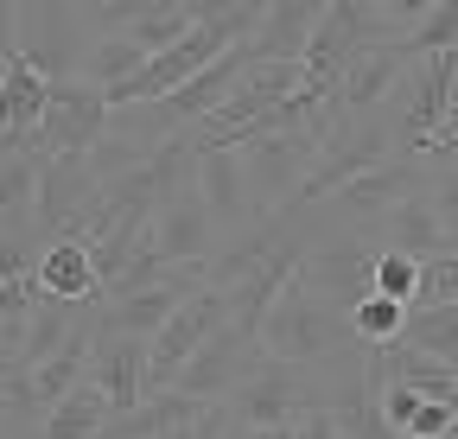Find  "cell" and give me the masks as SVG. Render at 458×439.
I'll return each mask as SVG.
<instances>
[{
    "label": "cell",
    "mask_w": 458,
    "mask_h": 439,
    "mask_svg": "<svg viewBox=\"0 0 458 439\" xmlns=\"http://www.w3.org/2000/svg\"><path fill=\"white\" fill-rule=\"evenodd\" d=\"M261 350H267V363H286V369H325L337 357H357L363 338H357V318L344 306H331L325 293L293 281L261 325Z\"/></svg>",
    "instance_id": "1"
},
{
    "label": "cell",
    "mask_w": 458,
    "mask_h": 439,
    "mask_svg": "<svg viewBox=\"0 0 458 439\" xmlns=\"http://www.w3.org/2000/svg\"><path fill=\"white\" fill-rule=\"evenodd\" d=\"M0 32L51 83H83L89 51L102 45L89 32L83 7H71V0H13V7H0Z\"/></svg>",
    "instance_id": "2"
},
{
    "label": "cell",
    "mask_w": 458,
    "mask_h": 439,
    "mask_svg": "<svg viewBox=\"0 0 458 439\" xmlns=\"http://www.w3.org/2000/svg\"><path fill=\"white\" fill-rule=\"evenodd\" d=\"M452 108H458V51L420 58L408 77H401L394 102L382 108V115H388V134H394V153H401V159H427V153H433V134L445 128Z\"/></svg>",
    "instance_id": "3"
},
{
    "label": "cell",
    "mask_w": 458,
    "mask_h": 439,
    "mask_svg": "<svg viewBox=\"0 0 458 439\" xmlns=\"http://www.w3.org/2000/svg\"><path fill=\"white\" fill-rule=\"evenodd\" d=\"M242 179H249V198L261 210V224L300 198V185L312 179L318 153H325V134H261V140H242Z\"/></svg>",
    "instance_id": "4"
},
{
    "label": "cell",
    "mask_w": 458,
    "mask_h": 439,
    "mask_svg": "<svg viewBox=\"0 0 458 439\" xmlns=\"http://www.w3.org/2000/svg\"><path fill=\"white\" fill-rule=\"evenodd\" d=\"M267 369V350H261V338L255 332H242L236 318L223 325V332L185 363V376L172 382L179 395H191V401H204V408H216V401H236L249 382Z\"/></svg>",
    "instance_id": "5"
},
{
    "label": "cell",
    "mask_w": 458,
    "mask_h": 439,
    "mask_svg": "<svg viewBox=\"0 0 458 439\" xmlns=\"http://www.w3.org/2000/svg\"><path fill=\"white\" fill-rule=\"evenodd\" d=\"M108 128H114L108 89H96V83H57L45 122H38L32 153L38 159H83V153H96L108 140Z\"/></svg>",
    "instance_id": "6"
},
{
    "label": "cell",
    "mask_w": 458,
    "mask_h": 439,
    "mask_svg": "<svg viewBox=\"0 0 458 439\" xmlns=\"http://www.w3.org/2000/svg\"><path fill=\"white\" fill-rule=\"evenodd\" d=\"M376 261H382V242H363V236H325L306 249L300 261V281L312 293H325L331 306L357 312L363 300H376Z\"/></svg>",
    "instance_id": "7"
},
{
    "label": "cell",
    "mask_w": 458,
    "mask_h": 439,
    "mask_svg": "<svg viewBox=\"0 0 458 439\" xmlns=\"http://www.w3.org/2000/svg\"><path fill=\"white\" fill-rule=\"evenodd\" d=\"M229 318H236V306H229L223 287H198V293L179 306V318H172L165 332L153 338V395H172V382L185 376V363L223 332Z\"/></svg>",
    "instance_id": "8"
},
{
    "label": "cell",
    "mask_w": 458,
    "mask_h": 439,
    "mask_svg": "<svg viewBox=\"0 0 458 439\" xmlns=\"http://www.w3.org/2000/svg\"><path fill=\"white\" fill-rule=\"evenodd\" d=\"M153 255L165 261V267H210L216 255H223V230H216V216H210V204H204V191L191 185L179 204H165L159 216H153Z\"/></svg>",
    "instance_id": "9"
},
{
    "label": "cell",
    "mask_w": 458,
    "mask_h": 439,
    "mask_svg": "<svg viewBox=\"0 0 458 439\" xmlns=\"http://www.w3.org/2000/svg\"><path fill=\"white\" fill-rule=\"evenodd\" d=\"M89 382L108 395L114 420L134 414V408H147L153 401V344H140V338H96Z\"/></svg>",
    "instance_id": "10"
},
{
    "label": "cell",
    "mask_w": 458,
    "mask_h": 439,
    "mask_svg": "<svg viewBox=\"0 0 458 439\" xmlns=\"http://www.w3.org/2000/svg\"><path fill=\"white\" fill-rule=\"evenodd\" d=\"M369 51V26H363V0H325V20L312 32V51H306V83H325L337 89L344 71Z\"/></svg>",
    "instance_id": "11"
},
{
    "label": "cell",
    "mask_w": 458,
    "mask_h": 439,
    "mask_svg": "<svg viewBox=\"0 0 458 439\" xmlns=\"http://www.w3.org/2000/svg\"><path fill=\"white\" fill-rule=\"evenodd\" d=\"M51 89L57 83L38 77L13 45L0 51V115H7V153H32L38 122H45V108H51Z\"/></svg>",
    "instance_id": "12"
},
{
    "label": "cell",
    "mask_w": 458,
    "mask_h": 439,
    "mask_svg": "<svg viewBox=\"0 0 458 439\" xmlns=\"http://www.w3.org/2000/svg\"><path fill=\"white\" fill-rule=\"evenodd\" d=\"M198 191H204V204L216 216L223 242L261 230V210H255L249 179H242V153H198Z\"/></svg>",
    "instance_id": "13"
},
{
    "label": "cell",
    "mask_w": 458,
    "mask_h": 439,
    "mask_svg": "<svg viewBox=\"0 0 458 439\" xmlns=\"http://www.w3.org/2000/svg\"><path fill=\"white\" fill-rule=\"evenodd\" d=\"M38 287L51 300H71V306H96L102 300V274H96V249L83 236H64L38 255Z\"/></svg>",
    "instance_id": "14"
},
{
    "label": "cell",
    "mask_w": 458,
    "mask_h": 439,
    "mask_svg": "<svg viewBox=\"0 0 458 439\" xmlns=\"http://www.w3.org/2000/svg\"><path fill=\"white\" fill-rule=\"evenodd\" d=\"M318 20H325V7H312V0H274L267 20H261V32H255L261 64H306Z\"/></svg>",
    "instance_id": "15"
},
{
    "label": "cell",
    "mask_w": 458,
    "mask_h": 439,
    "mask_svg": "<svg viewBox=\"0 0 458 439\" xmlns=\"http://www.w3.org/2000/svg\"><path fill=\"white\" fill-rule=\"evenodd\" d=\"M382 249L414 255V261H433V255H452L458 242H452V230L439 224L433 198H408L401 210H388V216H382Z\"/></svg>",
    "instance_id": "16"
},
{
    "label": "cell",
    "mask_w": 458,
    "mask_h": 439,
    "mask_svg": "<svg viewBox=\"0 0 458 439\" xmlns=\"http://www.w3.org/2000/svg\"><path fill=\"white\" fill-rule=\"evenodd\" d=\"M376 363H382V382H394V389H414L427 401H452L458 408V363H439V357H427L414 344H382Z\"/></svg>",
    "instance_id": "17"
},
{
    "label": "cell",
    "mask_w": 458,
    "mask_h": 439,
    "mask_svg": "<svg viewBox=\"0 0 458 439\" xmlns=\"http://www.w3.org/2000/svg\"><path fill=\"white\" fill-rule=\"evenodd\" d=\"M198 32V0H140V13H134V26H128V38L147 51V64L159 58V51H172V45H185Z\"/></svg>",
    "instance_id": "18"
},
{
    "label": "cell",
    "mask_w": 458,
    "mask_h": 439,
    "mask_svg": "<svg viewBox=\"0 0 458 439\" xmlns=\"http://www.w3.org/2000/svg\"><path fill=\"white\" fill-rule=\"evenodd\" d=\"M108 420H114L108 395L96 382H83L71 401H57V414L45 420V439H108Z\"/></svg>",
    "instance_id": "19"
},
{
    "label": "cell",
    "mask_w": 458,
    "mask_h": 439,
    "mask_svg": "<svg viewBox=\"0 0 458 439\" xmlns=\"http://www.w3.org/2000/svg\"><path fill=\"white\" fill-rule=\"evenodd\" d=\"M140 71H147V51H140L134 38H102V45L89 51V64H83V83L122 89V83H134Z\"/></svg>",
    "instance_id": "20"
},
{
    "label": "cell",
    "mask_w": 458,
    "mask_h": 439,
    "mask_svg": "<svg viewBox=\"0 0 458 439\" xmlns=\"http://www.w3.org/2000/svg\"><path fill=\"white\" fill-rule=\"evenodd\" d=\"M401 344H414L439 363H458V306H420L401 332Z\"/></svg>",
    "instance_id": "21"
},
{
    "label": "cell",
    "mask_w": 458,
    "mask_h": 439,
    "mask_svg": "<svg viewBox=\"0 0 458 439\" xmlns=\"http://www.w3.org/2000/svg\"><path fill=\"white\" fill-rule=\"evenodd\" d=\"M351 318H357V338H363L369 350H382V344H401V332H408L414 312L401 306V300H382V293H376V300H363Z\"/></svg>",
    "instance_id": "22"
},
{
    "label": "cell",
    "mask_w": 458,
    "mask_h": 439,
    "mask_svg": "<svg viewBox=\"0 0 458 439\" xmlns=\"http://www.w3.org/2000/svg\"><path fill=\"white\" fill-rule=\"evenodd\" d=\"M376 293H382V300H401V306L414 312V300H420V261L382 249V261H376Z\"/></svg>",
    "instance_id": "23"
},
{
    "label": "cell",
    "mask_w": 458,
    "mask_h": 439,
    "mask_svg": "<svg viewBox=\"0 0 458 439\" xmlns=\"http://www.w3.org/2000/svg\"><path fill=\"white\" fill-rule=\"evenodd\" d=\"M420 306H458V249L420 261V300H414V312Z\"/></svg>",
    "instance_id": "24"
},
{
    "label": "cell",
    "mask_w": 458,
    "mask_h": 439,
    "mask_svg": "<svg viewBox=\"0 0 458 439\" xmlns=\"http://www.w3.org/2000/svg\"><path fill=\"white\" fill-rule=\"evenodd\" d=\"M420 414H427V395H414V389H394V382H382V420H388V433H394V439H408Z\"/></svg>",
    "instance_id": "25"
},
{
    "label": "cell",
    "mask_w": 458,
    "mask_h": 439,
    "mask_svg": "<svg viewBox=\"0 0 458 439\" xmlns=\"http://www.w3.org/2000/svg\"><path fill=\"white\" fill-rule=\"evenodd\" d=\"M427 198H433V210H439V224L452 230V242H458V166H433Z\"/></svg>",
    "instance_id": "26"
},
{
    "label": "cell",
    "mask_w": 458,
    "mask_h": 439,
    "mask_svg": "<svg viewBox=\"0 0 458 439\" xmlns=\"http://www.w3.org/2000/svg\"><path fill=\"white\" fill-rule=\"evenodd\" d=\"M293 439H344V426H337V414H331V408H318V414L293 420Z\"/></svg>",
    "instance_id": "27"
},
{
    "label": "cell",
    "mask_w": 458,
    "mask_h": 439,
    "mask_svg": "<svg viewBox=\"0 0 458 439\" xmlns=\"http://www.w3.org/2000/svg\"><path fill=\"white\" fill-rule=\"evenodd\" d=\"M433 166H458V108H452V115H445V128L433 134Z\"/></svg>",
    "instance_id": "28"
},
{
    "label": "cell",
    "mask_w": 458,
    "mask_h": 439,
    "mask_svg": "<svg viewBox=\"0 0 458 439\" xmlns=\"http://www.w3.org/2000/svg\"><path fill=\"white\" fill-rule=\"evenodd\" d=\"M242 439H293V426H255V433H242Z\"/></svg>",
    "instance_id": "29"
},
{
    "label": "cell",
    "mask_w": 458,
    "mask_h": 439,
    "mask_svg": "<svg viewBox=\"0 0 458 439\" xmlns=\"http://www.w3.org/2000/svg\"><path fill=\"white\" fill-rule=\"evenodd\" d=\"M439 439H458V426H452V433H439Z\"/></svg>",
    "instance_id": "30"
}]
</instances>
